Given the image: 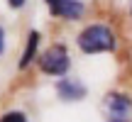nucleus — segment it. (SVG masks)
I'll return each mask as SVG.
<instances>
[{
    "label": "nucleus",
    "mask_w": 132,
    "mask_h": 122,
    "mask_svg": "<svg viewBox=\"0 0 132 122\" xmlns=\"http://www.w3.org/2000/svg\"><path fill=\"white\" fill-rule=\"evenodd\" d=\"M0 122H27V117L22 112H7V115L0 117Z\"/></svg>",
    "instance_id": "nucleus-7"
},
{
    "label": "nucleus",
    "mask_w": 132,
    "mask_h": 122,
    "mask_svg": "<svg viewBox=\"0 0 132 122\" xmlns=\"http://www.w3.org/2000/svg\"><path fill=\"white\" fill-rule=\"evenodd\" d=\"M130 108H132V100L122 93H113V95L105 98V110H108L110 122H127Z\"/></svg>",
    "instance_id": "nucleus-3"
},
{
    "label": "nucleus",
    "mask_w": 132,
    "mask_h": 122,
    "mask_svg": "<svg viewBox=\"0 0 132 122\" xmlns=\"http://www.w3.org/2000/svg\"><path fill=\"white\" fill-rule=\"evenodd\" d=\"M3 49H5V32H3V27H0V54H3Z\"/></svg>",
    "instance_id": "nucleus-9"
},
{
    "label": "nucleus",
    "mask_w": 132,
    "mask_h": 122,
    "mask_svg": "<svg viewBox=\"0 0 132 122\" xmlns=\"http://www.w3.org/2000/svg\"><path fill=\"white\" fill-rule=\"evenodd\" d=\"M39 64H42V71H47V73H52V76H64L66 71H69L66 47H64V44H54V47L42 56Z\"/></svg>",
    "instance_id": "nucleus-2"
},
{
    "label": "nucleus",
    "mask_w": 132,
    "mask_h": 122,
    "mask_svg": "<svg viewBox=\"0 0 132 122\" xmlns=\"http://www.w3.org/2000/svg\"><path fill=\"white\" fill-rule=\"evenodd\" d=\"M78 47L86 54H95V51H108L115 47V34L110 32V27L105 24H90L78 34Z\"/></svg>",
    "instance_id": "nucleus-1"
},
{
    "label": "nucleus",
    "mask_w": 132,
    "mask_h": 122,
    "mask_svg": "<svg viewBox=\"0 0 132 122\" xmlns=\"http://www.w3.org/2000/svg\"><path fill=\"white\" fill-rule=\"evenodd\" d=\"M37 44H39V34H37V32H29V39H27V49H24L22 59H20V68L29 66V61H32V59H34V54H37Z\"/></svg>",
    "instance_id": "nucleus-6"
},
{
    "label": "nucleus",
    "mask_w": 132,
    "mask_h": 122,
    "mask_svg": "<svg viewBox=\"0 0 132 122\" xmlns=\"http://www.w3.org/2000/svg\"><path fill=\"white\" fill-rule=\"evenodd\" d=\"M52 12L56 15V17H71V20H76V17H81V12H83V5H81L78 0H61L59 5L52 7Z\"/></svg>",
    "instance_id": "nucleus-5"
},
{
    "label": "nucleus",
    "mask_w": 132,
    "mask_h": 122,
    "mask_svg": "<svg viewBox=\"0 0 132 122\" xmlns=\"http://www.w3.org/2000/svg\"><path fill=\"white\" fill-rule=\"evenodd\" d=\"M7 3H10V7H22L24 0H7Z\"/></svg>",
    "instance_id": "nucleus-8"
},
{
    "label": "nucleus",
    "mask_w": 132,
    "mask_h": 122,
    "mask_svg": "<svg viewBox=\"0 0 132 122\" xmlns=\"http://www.w3.org/2000/svg\"><path fill=\"white\" fill-rule=\"evenodd\" d=\"M56 90H59V95H61L64 100H81L86 95V88L78 83V81H61V83L56 85Z\"/></svg>",
    "instance_id": "nucleus-4"
},
{
    "label": "nucleus",
    "mask_w": 132,
    "mask_h": 122,
    "mask_svg": "<svg viewBox=\"0 0 132 122\" xmlns=\"http://www.w3.org/2000/svg\"><path fill=\"white\" fill-rule=\"evenodd\" d=\"M47 3H49V5H52V7H54V5H59V3H61V0H47Z\"/></svg>",
    "instance_id": "nucleus-10"
}]
</instances>
